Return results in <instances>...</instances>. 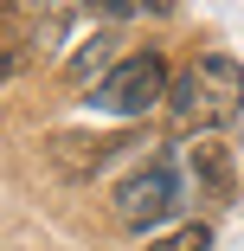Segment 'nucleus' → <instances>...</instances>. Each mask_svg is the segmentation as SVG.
I'll use <instances>...</instances> for the list:
<instances>
[{"label": "nucleus", "mask_w": 244, "mask_h": 251, "mask_svg": "<svg viewBox=\"0 0 244 251\" xmlns=\"http://www.w3.org/2000/svg\"><path fill=\"white\" fill-rule=\"evenodd\" d=\"M167 116L193 135H219L244 116V65L231 52H200L167 90Z\"/></svg>", "instance_id": "obj_1"}, {"label": "nucleus", "mask_w": 244, "mask_h": 251, "mask_svg": "<svg viewBox=\"0 0 244 251\" xmlns=\"http://www.w3.org/2000/svg\"><path fill=\"white\" fill-rule=\"evenodd\" d=\"M186 200H193V180H186L180 155L167 148V155H155L148 168H135V174L116 187V226L155 232V226H167V219L186 213Z\"/></svg>", "instance_id": "obj_2"}, {"label": "nucleus", "mask_w": 244, "mask_h": 251, "mask_svg": "<svg viewBox=\"0 0 244 251\" xmlns=\"http://www.w3.org/2000/svg\"><path fill=\"white\" fill-rule=\"evenodd\" d=\"M167 90H174V77H167V58L155 52H129L103 84H96L84 103H90V116H110V123H141L155 103H167Z\"/></svg>", "instance_id": "obj_3"}, {"label": "nucleus", "mask_w": 244, "mask_h": 251, "mask_svg": "<svg viewBox=\"0 0 244 251\" xmlns=\"http://www.w3.org/2000/svg\"><path fill=\"white\" fill-rule=\"evenodd\" d=\"M174 155H180V168L193 180V200H231L238 161H231V142L225 135H186V142H174Z\"/></svg>", "instance_id": "obj_4"}, {"label": "nucleus", "mask_w": 244, "mask_h": 251, "mask_svg": "<svg viewBox=\"0 0 244 251\" xmlns=\"http://www.w3.org/2000/svg\"><path fill=\"white\" fill-rule=\"evenodd\" d=\"M116 148H129V135H84V129H65V135H45L39 142V161L65 174V180H90Z\"/></svg>", "instance_id": "obj_5"}, {"label": "nucleus", "mask_w": 244, "mask_h": 251, "mask_svg": "<svg viewBox=\"0 0 244 251\" xmlns=\"http://www.w3.org/2000/svg\"><path fill=\"white\" fill-rule=\"evenodd\" d=\"M116 45H122V39H116L110 26H96L90 39H77V52L65 58V84H77V90H96V84H103V77H110V71L129 58V52H116Z\"/></svg>", "instance_id": "obj_6"}, {"label": "nucleus", "mask_w": 244, "mask_h": 251, "mask_svg": "<svg viewBox=\"0 0 244 251\" xmlns=\"http://www.w3.org/2000/svg\"><path fill=\"white\" fill-rule=\"evenodd\" d=\"M148 251H212V226H206V219H186V226L148 238Z\"/></svg>", "instance_id": "obj_7"}]
</instances>
